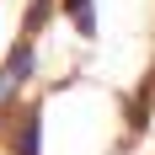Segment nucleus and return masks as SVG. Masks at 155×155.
<instances>
[{"label": "nucleus", "mask_w": 155, "mask_h": 155, "mask_svg": "<svg viewBox=\"0 0 155 155\" xmlns=\"http://www.w3.org/2000/svg\"><path fill=\"white\" fill-rule=\"evenodd\" d=\"M27 64H32V54H27V48H16V54H11V64L0 70V96L11 91V86H16V80H21V75H27Z\"/></svg>", "instance_id": "f257e3e1"}, {"label": "nucleus", "mask_w": 155, "mask_h": 155, "mask_svg": "<svg viewBox=\"0 0 155 155\" xmlns=\"http://www.w3.org/2000/svg\"><path fill=\"white\" fill-rule=\"evenodd\" d=\"M70 16H75L80 38H91V32H96V11H91V0H70Z\"/></svg>", "instance_id": "f03ea898"}]
</instances>
